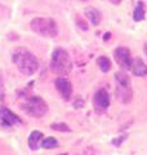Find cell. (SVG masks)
<instances>
[{"instance_id":"cell-1","label":"cell","mask_w":147,"mask_h":155,"mask_svg":"<svg viewBox=\"0 0 147 155\" xmlns=\"http://www.w3.org/2000/svg\"><path fill=\"white\" fill-rule=\"evenodd\" d=\"M12 60H13V64L17 66L18 71L26 76L35 74L39 69L38 58L31 52L23 49V48H17L13 52Z\"/></svg>"},{"instance_id":"cell-2","label":"cell","mask_w":147,"mask_h":155,"mask_svg":"<svg viewBox=\"0 0 147 155\" xmlns=\"http://www.w3.org/2000/svg\"><path fill=\"white\" fill-rule=\"evenodd\" d=\"M51 70L57 75H67L72 70V61L67 51L62 48L54 49L52 54L51 61Z\"/></svg>"},{"instance_id":"cell-3","label":"cell","mask_w":147,"mask_h":155,"mask_svg":"<svg viewBox=\"0 0 147 155\" xmlns=\"http://www.w3.org/2000/svg\"><path fill=\"white\" fill-rule=\"evenodd\" d=\"M30 26L34 32H36L44 38H56L58 35L57 22L52 18H45V17L34 18Z\"/></svg>"},{"instance_id":"cell-4","label":"cell","mask_w":147,"mask_h":155,"mask_svg":"<svg viewBox=\"0 0 147 155\" xmlns=\"http://www.w3.org/2000/svg\"><path fill=\"white\" fill-rule=\"evenodd\" d=\"M23 110L26 111L28 115L35 116V118H40V116L45 115L48 111V105L41 97H28L22 105Z\"/></svg>"},{"instance_id":"cell-5","label":"cell","mask_w":147,"mask_h":155,"mask_svg":"<svg viewBox=\"0 0 147 155\" xmlns=\"http://www.w3.org/2000/svg\"><path fill=\"white\" fill-rule=\"evenodd\" d=\"M114 57H115V61L117 62L121 69L124 70H129L132 67V54H130V51L126 47H119L114 51Z\"/></svg>"},{"instance_id":"cell-6","label":"cell","mask_w":147,"mask_h":155,"mask_svg":"<svg viewBox=\"0 0 147 155\" xmlns=\"http://www.w3.org/2000/svg\"><path fill=\"white\" fill-rule=\"evenodd\" d=\"M93 104H94V109L98 114L105 113L106 109L110 106V96L109 92L106 89H100L96 92L94 98H93Z\"/></svg>"},{"instance_id":"cell-7","label":"cell","mask_w":147,"mask_h":155,"mask_svg":"<svg viewBox=\"0 0 147 155\" xmlns=\"http://www.w3.org/2000/svg\"><path fill=\"white\" fill-rule=\"evenodd\" d=\"M56 88L60 92V94L62 96V98L65 101H68L72 96V84L67 78H57L56 80Z\"/></svg>"},{"instance_id":"cell-8","label":"cell","mask_w":147,"mask_h":155,"mask_svg":"<svg viewBox=\"0 0 147 155\" xmlns=\"http://www.w3.org/2000/svg\"><path fill=\"white\" fill-rule=\"evenodd\" d=\"M19 122H21L19 118L16 114H13L11 110L8 109L0 110V123H2L3 127H13L14 124H17Z\"/></svg>"},{"instance_id":"cell-9","label":"cell","mask_w":147,"mask_h":155,"mask_svg":"<svg viewBox=\"0 0 147 155\" xmlns=\"http://www.w3.org/2000/svg\"><path fill=\"white\" fill-rule=\"evenodd\" d=\"M116 96H117V100H120L121 102H124V104L130 102L132 97H133L130 85L116 84Z\"/></svg>"},{"instance_id":"cell-10","label":"cell","mask_w":147,"mask_h":155,"mask_svg":"<svg viewBox=\"0 0 147 155\" xmlns=\"http://www.w3.org/2000/svg\"><path fill=\"white\" fill-rule=\"evenodd\" d=\"M130 70L133 71V74L137 76H146L147 75V65L143 62V60L139 57L134 58L132 61V67Z\"/></svg>"},{"instance_id":"cell-11","label":"cell","mask_w":147,"mask_h":155,"mask_svg":"<svg viewBox=\"0 0 147 155\" xmlns=\"http://www.w3.org/2000/svg\"><path fill=\"white\" fill-rule=\"evenodd\" d=\"M85 14H87V18L92 22V25H100L101 21H102V16H101V12L96 8H87L85 9Z\"/></svg>"},{"instance_id":"cell-12","label":"cell","mask_w":147,"mask_h":155,"mask_svg":"<svg viewBox=\"0 0 147 155\" xmlns=\"http://www.w3.org/2000/svg\"><path fill=\"white\" fill-rule=\"evenodd\" d=\"M41 141H43V133L39 132V130H35L28 137V146H30L31 150H38Z\"/></svg>"},{"instance_id":"cell-13","label":"cell","mask_w":147,"mask_h":155,"mask_svg":"<svg viewBox=\"0 0 147 155\" xmlns=\"http://www.w3.org/2000/svg\"><path fill=\"white\" fill-rule=\"evenodd\" d=\"M145 16H146V7H145V3L143 2H139L137 4V7L134 9V13H133V18L134 21L139 22L142 19H145Z\"/></svg>"},{"instance_id":"cell-14","label":"cell","mask_w":147,"mask_h":155,"mask_svg":"<svg viewBox=\"0 0 147 155\" xmlns=\"http://www.w3.org/2000/svg\"><path fill=\"white\" fill-rule=\"evenodd\" d=\"M97 65H98V67L101 69V71H103V72H107V71H110V70H111V61H110L106 56L98 57Z\"/></svg>"},{"instance_id":"cell-15","label":"cell","mask_w":147,"mask_h":155,"mask_svg":"<svg viewBox=\"0 0 147 155\" xmlns=\"http://www.w3.org/2000/svg\"><path fill=\"white\" fill-rule=\"evenodd\" d=\"M41 146L44 149H54L58 146V141L54 137H47V138H43L41 141Z\"/></svg>"},{"instance_id":"cell-16","label":"cell","mask_w":147,"mask_h":155,"mask_svg":"<svg viewBox=\"0 0 147 155\" xmlns=\"http://www.w3.org/2000/svg\"><path fill=\"white\" fill-rule=\"evenodd\" d=\"M51 128L52 129H54V130H58V132H70V127H68L67 124L65 123H53L51 125Z\"/></svg>"},{"instance_id":"cell-17","label":"cell","mask_w":147,"mask_h":155,"mask_svg":"<svg viewBox=\"0 0 147 155\" xmlns=\"http://www.w3.org/2000/svg\"><path fill=\"white\" fill-rule=\"evenodd\" d=\"M76 22H77V26H80V28H83V30H88V25L85 21H83V19L80 18V16L76 17Z\"/></svg>"},{"instance_id":"cell-18","label":"cell","mask_w":147,"mask_h":155,"mask_svg":"<svg viewBox=\"0 0 147 155\" xmlns=\"http://www.w3.org/2000/svg\"><path fill=\"white\" fill-rule=\"evenodd\" d=\"M3 88H4V83H3V75L0 72V92H3Z\"/></svg>"},{"instance_id":"cell-19","label":"cell","mask_w":147,"mask_h":155,"mask_svg":"<svg viewBox=\"0 0 147 155\" xmlns=\"http://www.w3.org/2000/svg\"><path fill=\"white\" fill-rule=\"evenodd\" d=\"M109 2H110V3H112L114 5H119V4L122 2V0H109Z\"/></svg>"},{"instance_id":"cell-20","label":"cell","mask_w":147,"mask_h":155,"mask_svg":"<svg viewBox=\"0 0 147 155\" xmlns=\"http://www.w3.org/2000/svg\"><path fill=\"white\" fill-rule=\"evenodd\" d=\"M145 53H146V56H147V43L145 44Z\"/></svg>"},{"instance_id":"cell-21","label":"cell","mask_w":147,"mask_h":155,"mask_svg":"<svg viewBox=\"0 0 147 155\" xmlns=\"http://www.w3.org/2000/svg\"><path fill=\"white\" fill-rule=\"evenodd\" d=\"M80 2H88V0H80Z\"/></svg>"},{"instance_id":"cell-22","label":"cell","mask_w":147,"mask_h":155,"mask_svg":"<svg viewBox=\"0 0 147 155\" xmlns=\"http://www.w3.org/2000/svg\"><path fill=\"white\" fill-rule=\"evenodd\" d=\"M62 155H66V154H62Z\"/></svg>"}]
</instances>
